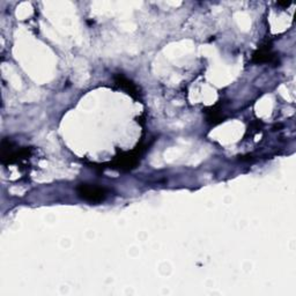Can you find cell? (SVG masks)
<instances>
[{
	"label": "cell",
	"instance_id": "obj_1",
	"mask_svg": "<svg viewBox=\"0 0 296 296\" xmlns=\"http://www.w3.org/2000/svg\"><path fill=\"white\" fill-rule=\"evenodd\" d=\"M78 194L82 199L90 203H101L106 199L108 192L104 187L92 185V184H80L78 186Z\"/></svg>",
	"mask_w": 296,
	"mask_h": 296
},
{
	"label": "cell",
	"instance_id": "obj_2",
	"mask_svg": "<svg viewBox=\"0 0 296 296\" xmlns=\"http://www.w3.org/2000/svg\"><path fill=\"white\" fill-rule=\"evenodd\" d=\"M117 83L121 87V88H126L127 92L130 93L131 95L134 96L135 94H137V88H135V86L131 81H128L127 79H125L124 76L118 75L117 76Z\"/></svg>",
	"mask_w": 296,
	"mask_h": 296
}]
</instances>
